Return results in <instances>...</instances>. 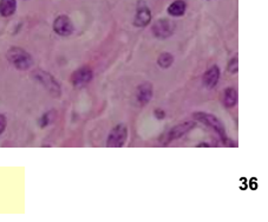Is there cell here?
Masks as SVG:
<instances>
[{
	"mask_svg": "<svg viewBox=\"0 0 268 222\" xmlns=\"http://www.w3.org/2000/svg\"><path fill=\"white\" fill-rule=\"evenodd\" d=\"M51 115H52V112H49V114H45L43 117H41L40 120H39L41 128H45L46 125H49L50 123L52 122L54 117H51Z\"/></svg>",
	"mask_w": 268,
	"mask_h": 222,
	"instance_id": "cell-17",
	"label": "cell"
},
{
	"mask_svg": "<svg viewBox=\"0 0 268 222\" xmlns=\"http://www.w3.org/2000/svg\"><path fill=\"white\" fill-rule=\"evenodd\" d=\"M227 68L231 73H237V71H239V62H237V57H234V58L229 60Z\"/></svg>",
	"mask_w": 268,
	"mask_h": 222,
	"instance_id": "cell-16",
	"label": "cell"
},
{
	"mask_svg": "<svg viewBox=\"0 0 268 222\" xmlns=\"http://www.w3.org/2000/svg\"><path fill=\"white\" fill-rule=\"evenodd\" d=\"M32 78L36 82L41 84L54 97H59L60 96V85L56 81V78L50 73L43 70H35L32 72Z\"/></svg>",
	"mask_w": 268,
	"mask_h": 222,
	"instance_id": "cell-3",
	"label": "cell"
},
{
	"mask_svg": "<svg viewBox=\"0 0 268 222\" xmlns=\"http://www.w3.org/2000/svg\"><path fill=\"white\" fill-rule=\"evenodd\" d=\"M128 139V128L125 124H117L111 129L107 138V147L122 148Z\"/></svg>",
	"mask_w": 268,
	"mask_h": 222,
	"instance_id": "cell-4",
	"label": "cell"
},
{
	"mask_svg": "<svg viewBox=\"0 0 268 222\" xmlns=\"http://www.w3.org/2000/svg\"><path fill=\"white\" fill-rule=\"evenodd\" d=\"M220 68L217 65H213L212 68H209L208 70L204 72L203 77H202V82L203 85L208 89H214L215 86L217 85L220 81Z\"/></svg>",
	"mask_w": 268,
	"mask_h": 222,
	"instance_id": "cell-11",
	"label": "cell"
},
{
	"mask_svg": "<svg viewBox=\"0 0 268 222\" xmlns=\"http://www.w3.org/2000/svg\"><path fill=\"white\" fill-rule=\"evenodd\" d=\"M194 127H195V122H183V123H179L178 125H175V127L168 133L165 144L170 143V142L175 141V139L181 138L182 136L189 133L192 129H194Z\"/></svg>",
	"mask_w": 268,
	"mask_h": 222,
	"instance_id": "cell-7",
	"label": "cell"
},
{
	"mask_svg": "<svg viewBox=\"0 0 268 222\" xmlns=\"http://www.w3.org/2000/svg\"><path fill=\"white\" fill-rule=\"evenodd\" d=\"M17 0H0V15L2 17H11L16 12Z\"/></svg>",
	"mask_w": 268,
	"mask_h": 222,
	"instance_id": "cell-14",
	"label": "cell"
},
{
	"mask_svg": "<svg viewBox=\"0 0 268 222\" xmlns=\"http://www.w3.org/2000/svg\"><path fill=\"white\" fill-rule=\"evenodd\" d=\"M7 59L18 70H29L32 67L33 59L31 54L21 48H11L7 51Z\"/></svg>",
	"mask_w": 268,
	"mask_h": 222,
	"instance_id": "cell-1",
	"label": "cell"
},
{
	"mask_svg": "<svg viewBox=\"0 0 268 222\" xmlns=\"http://www.w3.org/2000/svg\"><path fill=\"white\" fill-rule=\"evenodd\" d=\"M197 147H209V144L208 143H207V144L206 143H201V144H198Z\"/></svg>",
	"mask_w": 268,
	"mask_h": 222,
	"instance_id": "cell-20",
	"label": "cell"
},
{
	"mask_svg": "<svg viewBox=\"0 0 268 222\" xmlns=\"http://www.w3.org/2000/svg\"><path fill=\"white\" fill-rule=\"evenodd\" d=\"M174 63V56L169 52H163V53L160 54L159 59H157V64H159L160 68H168L173 65Z\"/></svg>",
	"mask_w": 268,
	"mask_h": 222,
	"instance_id": "cell-15",
	"label": "cell"
},
{
	"mask_svg": "<svg viewBox=\"0 0 268 222\" xmlns=\"http://www.w3.org/2000/svg\"><path fill=\"white\" fill-rule=\"evenodd\" d=\"M187 9V4L183 1V0H175L173 4L168 7V13L171 17H181V16L184 15Z\"/></svg>",
	"mask_w": 268,
	"mask_h": 222,
	"instance_id": "cell-13",
	"label": "cell"
},
{
	"mask_svg": "<svg viewBox=\"0 0 268 222\" xmlns=\"http://www.w3.org/2000/svg\"><path fill=\"white\" fill-rule=\"evenodd\" d=\"M154 116L156 117V120H164L165 112H164V110H162V109H155Z\"/></svg>",
	"mask_w": 268,
	"mask_h": 222,
	"instance_id": "cell-18",
	"label": "cell"
},
{
	"mask_svg": "<svg viewBox=\"0 0 268 222\" xmlns=\"http://www.w3.org/2000/svg\"><path fill=\"white\" fill-rule=\"evenodd\" d=\"M151 31L156 38L167 39L170 35H173L174 31H175V23L169 19H160V20L155 21L153 27H151Z\"/></svg>",
	"mask_w": 268,
	"mask_h": 222,
	"instance_id": "cell-5",
	"label": "cell"
},
{
	"mask_svg": "<svg viewBox=\"0 0 268 222\" xmlns=\"http://www.w3.org/2000/svg\"><path fill=\"white\" fill-rule=\"evenodd\" d=\"M237 90L235 87H228L223 92V104H225L226 108H234L237 104Z\"/></svg>",
	"mask_w": 268,
	"mask_h": 222,
	"instance_id": "cell-12",
	"label": "cell"
},
{
	"mask_svg": "<svg viewBox=\"0 0 268 222\" xmlns=\"http://www.w3.org/2000/svg\"><path fill=\"white\" fill-rule=\"evenodd\" d=\"M151 21V12L144 2H140L138 9L134 19V25L137 27H145L150 24Z\"/></svg>",
	"mask_w": 268,
	"mask_h": 222,
	"instance_id": "cell-10",
	"label": "cell"
},
{
	"mask_svg": "<svg viewBox=\"0 0 268 222\" xmlns=\"http://www.w3.org/2000/svg\"><path fill=\"white\" fill-rule=\"evenodd\" d=\"M153 84L149 82H144V83L140 84L136 89V100L140 105H145L151 101L153 98Z\"/></svg>",
	"mask_w": 268,
	"mask_h": 222,
	"instance_id": "cell-9",
	"label": "cell"
},
{
	"mask_svg": "<svg viewBox=\"0 0 268 222\" xmlns=\"http://www.w3.org/2000/svg\"><path fill=\"white\" fill-rule=\"evenodd\" d=\"M93 77V72L90 68L84 67L78 68L77 71H74L71 76V82L74 86L81 87L87 85L88 83H90L91 79Z\"/></svg>",
	"mask_w": 268,
	"mask_h": 222,
	"instance_id": "cell-6",
	"label": "cell"
},
{
	"mask_svg": "<svg viewBox=\"0 0 268 222\" xmlns=\"http://www.w3.org/2000/svg\"><path fill=\"white\" fill-rule=\"evenodd\" d=\"M5 128H6V119L4 115H0V135L4 133Z\"/></svg>",
	"mask_w": 268,
	"mask_h": 222,
	"instance_id": "cell-19",
	"label": "cell"
},
{
	"mask_svg": "<svg viewBox=\"0 0 268 222\" xmlns=\"http://www.w3.org/2000/svg\"><path fill=\"white\" fill-rule=\"evenodd\" d=\"M54 30L57 34L62 37H68L73 32V24L70 18L66 16H59L54 23Z\"/></svg>",
	"mask_w": 268,
	"mask_h": 222,
	"instance_id": "cell-8",
	"label": "cell"
},
{
	"mask_svg": "<svg viewBox=\"0 0 268 222\" xmlns=\"http://www.w3.org/2000/svg\"><path fill=\"white\" fill-rule=\"evenodd\" d=\"M193 116H194L195 120H197L198 122H201V123H203V124L211 127L213 130H214L215 133L219 135L221 141H222L225 144L227 143V133H226L225 125H223V123L221 122V120L217 119L215 115L208 114V112L200 111V112H195Z\"/></svg>",
	"mask_w": 268,
	"mask_h": 222,
	"instance_id": "cell-2",
	"label": "cell"
}]
</instances>
